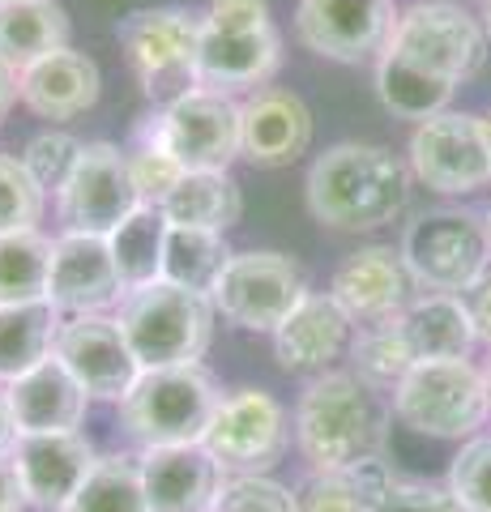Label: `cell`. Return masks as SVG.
Wrapping results in <instances>:
<instances>
[{
	"mask_svg": "<svg viewBox=\"0 0 491 512\" xmlns=\"http://www.w3.org/2000/svg\"><path fill=\"white\" fill-rule=\"evenodd\" d=\"M487 30L457 0H415L398 9L376 52V99L398 120H432L449 111L462 82L487 64Z\"/></svg>",
	"mask_w": 491,
	"mask_h": 512,
	"instance_id": "6da1fadb",
	"label": "cell"
},
{
	"mask_svg": "<svg viewBox=\"0 0 491 512\" xmlns=\"http://www.w3.org/2000/svg\"><path fill=\"white\" fill-rule=\"evenodd\" d=\"M410 167L372 141H338L308 167V214L329 231H376L410 201Z\"/></svg>",
	"mask_w": 491,
	"mask_h": 512,
	"instance_id": "7a4b0ae2",
	"label": "cell"
},
{
	"mask_svg": "<svg viewBox=\"0 0 491 512\" xmlns=\"http://www.w3.org/2000/svg\"><path fill=\"white\" fill-rule=\"evenodd\" d=\"M295 444L312 470H346L385 453V410L355 372H321L295 402Z\"/></svg>",
	"mask_w": 491,
	"mask_h": 512,
	"instance_id": "3957f363",
	"label": "cell"
},
{
	"mask_svg": "<svg viewBox=\"0 0 491 512\" xmlns=\"http://www.w3.org/2000/svg\"><path fill=\"white\" fill-rule=\"evenodd\" d=\"M214 299L201 291H184L171 282L137 286L120 299L116 320L129 338L133 355L146 367H193L205 359L214 338Z\"/></svg>",
	"mask_w": 491,
	"mask_h": 512,
	"instance_id": "277c9868",
	"label": "cell"
},
{
	"mask_svg": "<svg viewBox=\"0 0 491 512\" xmlns=\"http://www.w3.org/2000/svg\"><path fill=\"white\" fill-rule=\"evenodd\" d=\"M218 384L201 363L193 367H146L120 397V427L141 448L201 444L218 406Z\"/></svg>",
	"mask_w": 491,
	"mask_h": 512,
	"instance_id": "5b68a950",
	"label": "cell"
},
{
	"mask_svg": "<svg viewBox=\"0 0 491 512\" xmlns=\"http://www.w3.org/2000/svg\"><path fill=\"white\" fill-rule=\"evenodd\" d=\"M393 414L402 427L432 440H470L491 419L483 367L470 359H419L393 389Z\"/></svg>",
	"mask_w": 491,
	"mask_h": 512,
	"instance_id": "8992f818",
	"label": "cell"
},
{
	"mask_svg": "<svg viewBox=\"0 0 491 512\" xmlns=\"http://www.w3.org/2000/svg\"><path fill=\"white\" fill-rule=\"evenodd\" d=\"M184 171H231L240 158V103L223 90L188 86L137 124Z\"/></svg>",
	"mask_w": 491,
	"mask_h": 512,
	"instance_id": "52a82bcc",
	"label": "cell"
},
{
	"mask_svg": "<svg viewBox=\"0 0 491 512\" xmlns=\"http://www.w3.org/2000/svg\"><path fill=\"white\" fill-rule=\"evenodd\" d=\"M398 252L410 269V278H415V286L462 295L491 265L487 218H479L474 210H457V205L423 210L406 227Z\"/></svg>",
	"mask_w": 491,
	"mask_h": 512,
	"instance_id": "ba28073f",
	"label": "cell"
},
{
	"mask_svg": "<svg viewBox=\"0 0 491 512\" xmlns=\"http://www.w3.org/2000/svg\"><path fill=\"white\" fill-rule=\"evenodd\" d=\"M205 13L158 5V9H133L116 26L120 47L129 56V69L137 73L141 90L150 99L167 103L197 86V47H201Z\"/></svg>",
	"mask_w": 491,
	"mask_h": 512,
	"instance_id": "9c48e42d",
	"label": "cell"
},
{
	"mask_svg": "<svg viewBox=\"0 0 491 512\" xmlns=\"http://www.w3.org/2000/svg\"><path fill=\"white\" fill-rule=\"evenodd\" d=\"M308 295V274L299 269L295 256L274 248H248L231 252L223 278L214 282V308L235 329L274 333L291 308Z\"/></svg>",
	"mask_w": 491,
	"mask_h": 512,
	"instance_id": "30bf717a",
	"label": "cell"
},
{
	"mask_svg": "<svg viewBox=\"0 0 491 512\" xmlns=\"http://www.w3.org/2000/svg\"><path fill=\"white\" fill-rule=\"evenodd\" d=\"M287 406L269 389H231L218 397L214 419L205 427V448L223 474H269L291 448Z\"/></svg>",
	"mask_w": 491,
	"mask_h": 512,
	"instance_id": "8fae6325",
	"label": "cell"
},
{
	"mask_svg": "<svg viewBox=\"0 0 491 512\" xmlns=\"http://www.w3.org/2000/svg\"><path fill=\"white\" fill-rule=\"evenodd\" d=\"M406 167L419 184L440 197H466L491 184V146L483 116L470 111H440L410 133Z\"/></svg>",
	"mask_w": 491,
	"mask_h": 512,
	"instance_id": "7c38bea8",
	"label": "cell"
},
{
	"mask_svg": "<svg viewBox=\"0 0 491 512\" xmlns=\"http://www.w3.org/2000/svg\"><path fill=\"white\" fill-rule=\"evenodd\" d=\"M141 192L133 184L129 154L112 141L82 146L73 175L56 192V218L65 231L77 235H112L133 210H141Z\"/></svg>",
	"mask_w": 491,
	"mask_h": 512,
	"instance_id": "4fadbf2b",
	"label": "cell"
},
{
	"mask_svg": "<svg viewBox=\"0 0 491 512\" xmlns=\"http://www.w3.org/2000/svg\"><path fill=\"white\" fill-rule=\"evenodd\" d=\"M52 355L73 372V380L90 393V402H120L141 376V363L124 338L120 320L107 312L60 316Z\"/></svg>",
	"mask_w": 491,
	"mask_h": 512,
	"instance_id": "5bb4252c",
	"label": "cell"
},
{
	"mask_svg": "<svg viewBox=\"0 0 491 512\" xmlns=\"http://www.w3.org/2000/svg\"><path fill=\"white\" fill-rule=\"evenodd\" d=\"M393 18H398L393 0H299L295 39L312 56L359 64L385 47Z\"/></svg>",
	"mask_w": 491,
	"mask_h": 512,
	"instance_id": "9a60e30c",
	"label": "cell"
},
{
	"mask_svg": "<svg viewBox=\"0 0 491 512\" xmlns=\"http://www.w3.org/2000/svg\"><path fill=\"white\" fill-rule=\"evenodd\" d=\"M124 278L116 256L107 248V235H77L60 231L52 239V274H47V303L60 316L107 312L120 308Z\"/></svg>",
	"mask_w": 491,
	"mask_h": 512,
	"instance_id": "2e32d148",
	"label": "cell"
},
{
	"mask_svg": "<svg viewBox=\"0 0 491 512\" xmlns=\"http://www.w3.org/2000/svg\"><path fill=\"white\" fill-rule=\"evenodd\" d=\"M13 466H18L22 491L30 508L39 512H65V504L73 500L82 483L90 478L94 461V444L82 431H47V436H22L13 444Z\"/></svg>",
	"mask_w": 491,
	"mask_h": 512,
	"instance_id": "e0dca14e",
	"label": "cell"
},
{
	"mask_svg": "<svg viewBox=\"0 0 491 512\" xmlns=\"http://www.w3.org/2000/svg\"><path fill=\"white\" fill-rule=\"evenodd\" d=\"M329 295L342 303V312L351 316L355 325H372V320L398 316L406 303L415 299V278H410L398 248L368 244V248L351 252L334 269Z\"/></svg>",
	"mask_w": 491,
	"mask_h": 512,
	"instance_id": "ac0fdd59",
	"label": "cell"
},
{
	"mask_svg": "<svg viewBox=\"0 0 491 512\" xmlns=\"http://www.w3.org/2000/svg\"><path fill=\"white\" fill-rule=\"evenodd\" d=\"M312 146V111L291 90L261 86L240 103V158L252 167H291Z\"/></svg>",
	"mask_w": 491,
	"mask_h": 512,
	"instance_id": "d6986e66",
	"label": "cell"
},
{
	"mask_svg": "<svg viewBox=\"0 0 491 512\" xmlns=\"http://www.w3.org/2000/svg\"><path fill=\"white\" fill-rule=\"evenodd\" d=\"M137 470L150 512H214L218 491L227 483L223 466L205 444L141 448Z\"/></svg>",
	"mask_w": 491,
	"mask_h": 512,
	"instance_id": "ffe728a7",
	"label": "cell"
},
{
	"mask_svg": "<svg viewBox=\"0 0 491 512\" xmlns=\"http://www.w3.org/2000/svg\"><path fill=\"white\" fill-rule=\"evenodd\" d=\"M351 329H355V320L342 312V303L334 295L308 291L269 338H274V355L287 372L321 376L351 350Z\"/></svg>",
	"mask_w": 491,
	"mask_h": 512,
	"instance_id": "44dd1931",
	"label": "cell"
},
{
	"mask_svg": "<svg viewBox=\"0 0 491 512\" xmlns=\"http://www.w3.org/2000/svg\"><path fill=\"white\" fill-rule=\"evenodd\" d=\"M282 64V35L269 26L257 30H218L205 26L201 30V47H197V86L210 90H261Z\"/></svg>",
	"mask_w": 491,
	"mask_h": 512,
	"instance_id": "7402d4cb",
	"label": "cell"
},
{
	"mask_svg": "<svg viewBox=\"0 0 491 512\" xmlns=\"http://www.w3.org/2000/svg\"><path fill=\"white\" fill-rule=\"evenodd\" d=\"M9 414L18 436H47V431H77L90 410V393L56 355L5 384Z\"/></svg>",
	"mask_w": 491,
	"mask_h": 512,
	"instance_id": "603a6c76",
	"label": "cell"
},
{
	"mask_svg": "<svg viewBox=\"0 0 491 512\" xmlns=\"http://www.w3.org/2000/svg\"><path fill=\"white\" fill-rule=\"evenodd\" d=\"M99 90H103L99 64L82 52H73V47H60V52L26 64L18 73V99L39 120H52V124L86 116L99 103Z\"/></svg>",
	"mask_w": 491,
	"mask_h": 512,
	"instance_id": "cb8c5ba5",
	"label": "cell"
},
{
	"mask_svg": "<svg viewBox=\"0 0 491 512\" xmlns=\"http://www.w3.org/2000/svg\"><path fill=\"white\" fill-rule=\"evenodd\" d=\"M402 329L415 346V359H470V350L479 346L462 295L445 291H423L410 299L402 308Z\"/></svg>",
	"mask_w": 491,
	"mask_h": 512,
	"instance_id": "d4e9b609",
	"label": "cell"
},
{
	"mask_svg": "<svg viewBox=\"0 0 491 512\" xmlns=\"http://www.w3.org/2000/svg\"><path fill=\"white\" fill-rule=\"evenodd\" d=\"M158 210L171 227H205L227 235L244 214V192L231 171H184Z\"/></svg>",
	"mask_w": 491,
	"mask_h": 512,
	"instance_id": "484cf974",
	"label": "cell"
},
{
	"mask_svg": "<svg viewBox=\"0 0 491 512\" xmlns=\"http://www.w3.org/2000/svg\"><path fill=\"white\" fill-rule=\"evenodd\" d=\"M69 47V13L56 0H9L0 5V60L26 69Z\"/></svg>",
	"mask_w": 491,
	"mask_h": 512,
	"instance_id": "4316f807",
	"label": "cell"
},
{
	"mask_svg": "<svg viewBox=\"0 0 491 512\" xmlns=\"http://www.w3.org/2000/svg\"><path fill=\"white\" fill-rule=\"evenodd\" d=\"M60 312L47 299L35 303H0V384L18 380L30 367L52 359Z\"/></svg>",
	"mask_w": 491,
	"mask_h": 512,
	"instance_id": "83f0119b",
	"label": "cell"
},
{
	"mask_svg": "<svg viewBox=\"0 0 491 512\" xmlns=\"http://www.w3.org/2000/svg\"><path fill=\"white\" fill-rule=\"evenodd\" d=\"M107 248L116 256V269L124 278V295L137 286L163 282V252H167V218L158 205H141L120 227L107 235Z\"/></svg>",
	"mask_w": 491,
	"mask_h": 512,
	"instance_id": "f1b7e54d",
	"label": "cell"
},
{
	"mask_svg": "<svg viewBox=\"0 0 491 512\" xmlns=\"http://www.w3.org/2000/svg\"><path fill=\"white\" fill-rule=\"evenodd\" d=\"M231 261L227 235L205 227H171L167 222V252H163V282L184 286V291L210 295Z\"/></svg>",
	"mask_w": 491,
	"mask_h": 512,
	"instance_id": "f546056e",
	"label": "cell"
},
{
	"mask_svg": "<svg viewBox=\"0 0 491 512\" xmlns=\"http://www.w3.org/2000/svg\"><path fill=\"white\" fill-rule=\"evenodd\" d=\"M415 346H410L406 329H402V312L389 320H372V325H359V333L351 338V367L355 376L376 393H393L398 380L415 367Z\"/></svg>",
	"mask_w": 491,
	"mask_h": 512,
	"instance_id": "4dcf8cb0",
	"label": "cell"
},
{
	"mask_svg": "<svg viewBox=\"0 0 491 512\" xmlns=\"http://www.w3.org/2000/svg\"><path fill=\"white\" fill-rule=\"evenodd\" d=\"M47 274H52V239L39 227L0 235V303L47 299Z\"/></svg>",
	"mask_w": 491,
	"mask_h": 512,
	"instance_id": "1f68e13d",
	"label": "cell"
},
{
	"mask_svg": "<svg viewBox=\"0 0 491 512\" xmlns=\"http://www.w3.org/2000/svg\"><path fill=\"white\" fill-rule=\"evenodd\" d=\"M65 512H150L141 470L133 457H99L82 491L65 504Z\"/></svg>",
	"mask_w": 491,
	"mask_h": 512,
	"instance_id": "d6a6232c",
	"label": "cell"
},
{
	"mask_svg": "<svg viewBox=\"0 0 491 512\" xmlns=\"http://www.w3.org/2000/svg\"><path fill=\"white\" fill-rule=\"evenodd\" d=\"M82 146L86 141H77L73 133H60V128H47V133L30 137L26 150H22V167L26 175L35 180L47 197H56L60 188H65V180L73 175L77 158H82Z\"/></svg>",
	"mask_w": 491,
	"mask_h": 512,
	"instance_id": "836d02e7",
	"label": "cell"
},
{
	"mask_svg": "<svg viewBox=\"0 0 491 512\" xmlns=\"http://www.w3.org/2000/svg\"><path fill=\"white\" fill-rule=\"evenodd\" d=\"M43 201H47V192L26 175L22 158L0 154V235L39 227Z\"/></svg>",
	"mask_w": 491,
	"mask_h": 512,
	"instance_id": "e575fe53",
	"label": "cell"
},
{
	"mask_svg": "<svg viewBox=\"0 0 491 512\" xmlns=\"http://www.w3.org/2000/svg\"><path fill=\"white\" fill-rule=\"evenodd\" d=\"M445 483L466 512H491V436L462 440Z\"/></svg>",
	"mask_w": 491,
	"mask_h": 512,
	"instance_id": "d590c367",
	"label": "cell"
},
{
	"mask_svg": "<svg viewBox=\"0 0 491 512\" xmlns=\"http://www.w3.org/2000/svg\"><path fill=\"white\" fill-rule=\"evenodd\" d=\"M214 512H299V500L269 474H227Z\"/></svg>",
	"mask_w": 491,
	"mask_h": 512,
	"instance_id": "8d00e7d4",
	"label": "cell"
},
{
	"mask_svg": "<svg viewBox=\"0 0 491 512\" xmlns=\"http://www.w3.org/2000/svg\"><path fill=\"white\" fill-rule=\"evenodd\" d=\"M124 154H129V171H133V184L141 192V201H146V205H163L167 192L180 184L184 167L163 146H158L150 133H141V128H137L133 150H124Z\"/></svg>",
	"mask_w": 491,
	"mask_h": 512,
	"instance_id": "74e56055",
	"label": "cell"
},
{
	"mask_svg": "<svg viewBox=\"0 0 491 512\" xmlns=\"http://www.w3.org/2000/svg\"><path fill=\"white\" fill-rule=\"evenodd\" d=\"M299 512H368L346 470H312L295 491Z\"/></svg>",
	"mask_w": 491,
	"mask_h": 512,
	"instance_id": "f35d334b",
	"label": "cell"
},
{
	"mask_svg": "<svg viewBox=\"0 0 491 512\" xmlns=\"http://www.w3.org/2000/svg\"><path fill=\"white\" fill-rule=\"evenodd\" d=\"M368 512H466L449 483H427V478H398Z\"/></svg>",
	"mask_w": 491,
	"mask_h": 512,
	"instance_id": "ab89813d",
	"label": "cell"
},
{
	"mask_svg": "<svg viewBox=\"0 0 491 512\" xmlns=\"http://www.w3.org/2000/svg\"><path fill=\"white\" fill-rule=\"evenodd\" d=\"M205 26L218 30H257L269 26V0H210Z\"/></svg>",
	"mask_w": 491,
	"mask_h": 512,
	"instance_id": "60d3db41",
	"label": "cell"
},
{
	"mask_svg": "<svg viewBox=\"0 0 491 512\" xmlns=\"http://www.w3.org/2000/svg\"><path fill=\"white\" fill-rule=\"evenodd\" d=\"M462 303H466V312L474 320V333H479V342L491 346V265L462 291Z\"/></svg>",
	"mask_w": 491,
	"mask_h": 512,
	"instance_id": "b9f144b4",
	"label": "cell"
},
{
	"mask_svg": "<svg viewBox=\"0 0 491 512\" xmlns=\"http://www.w3.org/2000/svg\"><path fill=\"white\" fill-rule=\"evenodd\" d=\"M30 500L22 491V478H18V466H13V457L5 453L0 457V512H26Z\"/></svg>",
	"mask_w": 491,
	"mask_h": 512,
	"instance_id": "7bdbcfd3",
	"label": "cell"
},
{
	"mask_svg": "<svg viewBox=\"0 0 491 512\" xmlns=\"http://www.w3.org/2000/svg\"><path fill=\"white\" fill-rule=\"evenodd\" d=\"M18 423H13V414H9V402H5V389H0V457L13 453V444H18Z\"/></svg>",
	"mask_w": 491,
	"mask_h": 512,
	"instance_id": "ee69618b",
	"label": "cell"
},
{
	"mask_svg": "<svg viewBox=\"0 0 491 512\" xmlns=\"http://www.w3.org/2000/svg\"><path fill=\"white\" fill-rule=\"evenodd\" d=\"M13 103H18V69L0 60V116H5Z\"/></svg>",
	"mask_w": 491,
	"mask_h": 512,
	"instance_id": "f6af8a7d",
	"label": "cell"
},
{
	"mask_svg": "<svg viewBox=\"0 0 491 512\" xmlns=\"http://www.w3.org/2000/svg\"><path fill=\"white\" fill-rule=\"evenodd\" d=\"M479 22H483V30H487V39H491V0H483V18H479Z\"/></svg>",
	"mask_w": 491,
	"mask_h": 512,
	"instance_id": "bcb514c9",
	"label": "cell"
},
{
	"mask_svg": "<svg viewBox=\"0 0 491 512\" xmlns=\"http://www.w3.org/2000/svg\"><path fill=\"white\" fill-rule=\"evenodd\" d=\"M483 376H487V393H491V355H487V367H483Z\"/></svg>",
	"mask_w": 491,
	"mask_h": 512,
	"instance_id": "7dc6e473",
	"label": "cell"
},
{
	"mask_svg": "<svg viewBox=\"0 0 491 512\" xmlns=\"http://www.w3.org/2000/svg\"><path fill=\"white\" fill-rule=\"evenodd\" d=\"M483 128H487V146H491V116H483Z\"/></svg>",
	"mask_w": 491,
	"mask_h": 512,
	"instance_id": "c3c4849f",
	"label": "cell"
},
{
	"mask_svg": "<svg viewBox=\"0 0 491 512\" xmlns=\"http://www.w3.org/2000/svg\"><path fill=\"white\" fill-rule=\"evenodd\" d=\"M487 239H491V210H487Z\"/></svg>",
	"mask_w": 491,
	"mask_h": 512,
	"instance_id": "681fc988",
	"label": "cell"
},
{
	"mask_svg": "<svg viewBox=\"0 0 491 512\" xmlns=\"http://www.w3.org/2000/svg\"><path fill=\"white\" fill-rule=\"evenodd\" d=\"M0 5H9V0H0Z\"/></svg>",
	"mask_w": 491,
	"mask_h": 512,
	"instance_id": "f907efd6",
	"label": "cell"
}]
</instances>
